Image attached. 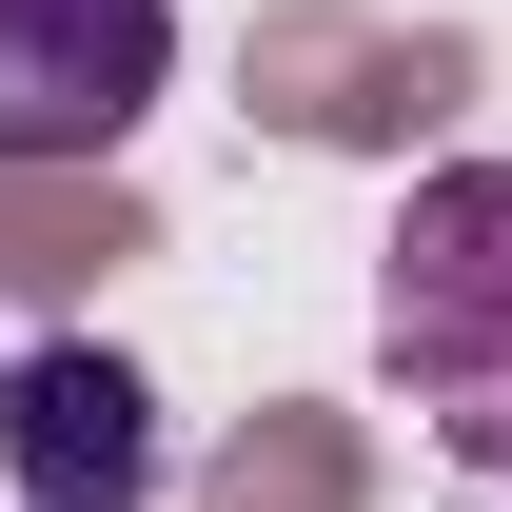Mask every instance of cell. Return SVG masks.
I'll list each match as a JSON object with an SVG mask.
<instances>
[{"label": "cell", "instance_id": "obj_1", "mask_svg": "<svg viewBox=\"0 0 512 512\" xmlns=\"http://www.w3.org/2000/svg\"><path fill=\"white\" fill-rule=\"evenodd\" d=\"M375 355L473 473H512V158L414 178V217L375 256Z\"/></svg>", "mask_w": 512, "mask_h": 512}, {"label": "cell", "instance_id": "obj_2", "mask_svg": "<svg viewBox=\"0 0 512 512\" xmlns=\"http://www.w3.org/2000/svg\"><path fill=\"white\" fill-rule=\"evenodd\" d=\"M178 79V0H0V178L119 158Z\"/></svg>", "mask_w": 512, "mask_h": 512}, {"label": "cell", "instance_id": "obj_3", "mask_svg": "<svg viewBox=\"0 0 512 512\" xmlns=\"http://www.w3.org/2000/svg\"><path fill=\"white\" fill-rule=\"evenodd\" d=\"M0 473H20V512H138L158 493V394L99 335H60V355L0 375Z\"/></svg>", "mask_w": 512, "mask_h": 512}]
</instances>
